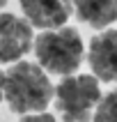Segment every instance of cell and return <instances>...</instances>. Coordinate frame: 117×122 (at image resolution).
<instances>
[{
    "instance_id": "obj_1",
    "label": "cell",
    "mask_w": 117,
    "mask_h": 122,
    "mask_svg": "<svg viewBox=\"0 0 117 122\" xmlns=\"http://www.w3.org/2000/svg\"><path fill=\"white\" fill-rule=\"evenodd\" d=\"M53 92L55 85L48 74L34 62H12L2 76V99L19 115L46 111V106L53 102Z\"/></svg>"
},
{
    "instance_id": "obj_2",
    "label": "cell",
    "mask_w": 117,
    "mask_h": 122,
    "mask_svg": "<svg viewBox=\"0 0 117 122\" xmlns=\"http://www.w3.org/2000/svg\"><path fill=\"white\" fill-rule=\"evenodd\" d=\"M39 67L55 76H69L83 62V39L74 28L60 25L41 32L32 41Z\"/></svg>"
},
{
    "instance_id": "obj_3",
    "label": "cell",
    "mask_w": 117,
    "mask_h": 122,
    "mask_svg": "<svg viewBox=\"0 0 117 122\" xmlns=\"http://www.w3.org/2000/svg\"><path fill=\"white\" fill-rule=\"evenodd\" d=\"M53 99L64 122H89L101 99L99 78L92 74H69L55 88Z\"/></svg>"
},
{
    "instance_id": "obj_4",
    "label": "cell",
    "mask_w": 117,
    "mask_h": 122,
    "mask_svg": "<svg viewBox=\"0 0 117 122\" xmlns=\"http://www.w3.org/2000/svg\"><path fill=\"white\" fill-rule=\"evenodd\" d=\"M32 25L12 12L0 14V65L19 62L32 48Z\"/></svg>"
},
{
    "instance_id": "obj_5",
    "label": "cell",
    "mask_w": 117,
    "mask_h": 122,
    "mask_svg": "<svg viewBox=\"0 0 117 122\" xmlns=\"http://www.w3.org/2000/svg\"><path fill=\"white\" fill-rule=\"evenodd\" d=\"M87 62L92 76L103 83H117V28H108L89 39Z\"/></svg>"
},
{
    "instance_id": "obj_6",
    "label": "cell",
    "mask_w": 117,
    "mask_h": 122,
    "mask_svg": "<svg viewBox=\"0 0 117 122\" xmlns=\"http://www.w3.org/2000/svg\"><path fill=\"white\" fill-rule=\"evenodd\" d=\"M23 19L32 28L53 30L67 23L74 14V0H19Z\"/></svg>"
},
{
    "instance_id": "obj_7",
    "label": "cell",
    "mask_w": 117,
    "mask_h": 122,
    "mask_svg": "<svg viewBox=\"0 0 117 122\" xmlns=\"http://www.w3.org/2000/svg\"><path fill=\"white\" fill-rule=\"evenodd\" d=\"M74 12L85 25L106 30L117 21V0H74Z\"/></svg>"
},
{
    "instance_id": "obj_8",
    "label": "cell",
    "mask_w": 117,
    "mask_h": 122,
    "mask_svg": "<svg viewBox=\"0 0 117 122\" xmlns=\"http://www.w3.org/2000/svg\"><path fill=\"white\" fill-rule=\"evenodd\" d=\"M94 122H117V88H112L108 95H103L96 104L94 113H92Z\"/></svg>"
},
{
    "instance_id": "obj_9",
    "label": "cell",
    "mask_w": 117,
    "mask_h": 122,
    "mask_svg": "<svg viewBox=\"0 0 117 122\" xmlns=\"http://www.w3.org/2000/svg\"><path fill=\"white\" fill-rule=\"evenodd\" d=\"M19 122H57L51 113L46 111H39V113H28V115H21Z\"/></svg>"
},
{
    "instance_id": "obj_10",
    "label": "cell",
    "mask_w": 117,
    "mask_h": 122,
    "mask_svg": "<svg viewBox=\"0 0 117 122\" xmlns=\"http://www.w3.org/2000/svg\"><path fill=\"white\" fill-rule=\"evenodd\" d=\"M2 76L5 74H2V69H0V102H2Z\"/></svg>"
},
{
    "instance_id": "obj_11",
    "label": "cell",
    "mask_w": 117,
    "mask_h": 122,
    "mask_svg": "<svg viewBox=\"0 0 117 122\" xmlns=\"http://www.w3.org/2000/svg\"><path fill=\"white\" fill-rule=\"evenodd\" d=\"M7 5V0H0V9H2V7H5Z\"/></svg>"
}]
</instances>
